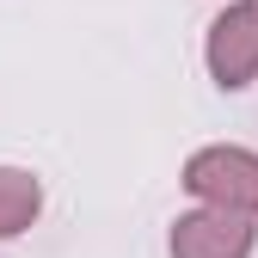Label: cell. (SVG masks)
<instances>
[{"label": "cell", "mask_w": 258, "mask_h": 258, "mask_svg": "<svg viewBox=\"0 0 258 258\" xmlns=\"http://www.w3.org/2000/svg\"><path fill=\"white\" fill-rule=\"evenodd\" d=\"M178 184L190 190L197 203L215 209H234V215H258V154L240 142H209L184 160Z\"/></svg>", "instance_id": "1"}, {"label": "cell", "mask_w": 258, "mask_h": 258, "mask_svg": "<svg viewBox=\"0 0 258 258\" xmlns=\"http://www.w3.org/2000/svg\"><path fill=\"white\" fill-rule=\"evenodd\" d=\"M203 68H209V80L221 92H246L258 80V0H228L209 19Z\"/></svg>", "instance_id": "2"}, {"label": "cell", "mask_w": 258, "mask_h": 258, "mask_svg": "<svg viewBox=\"0 0 258 258\" xmlns=\"http://www.w3.org/2000/svg\"><path fill=\"white\" fill-rule=\"evenodd\" d=\"M252 246H258V215H234L215 203L172 215L166 228V258H252Z\"/></svg>", "instance_id": "3"}, {"label": "cell", "mask_w": 258, "mask_h": 258, "mask_svg": "<svg viewBox=\"0 0 258 258\" xmlns=\"http://www.w3.org/2000/svg\"><path fill=\"white\" fill-rule=\"evenodd\" d=\"M43 215V178L31 166H0V240H19Z\"/></svg>", "instance_id": "4"}]
</instances>
